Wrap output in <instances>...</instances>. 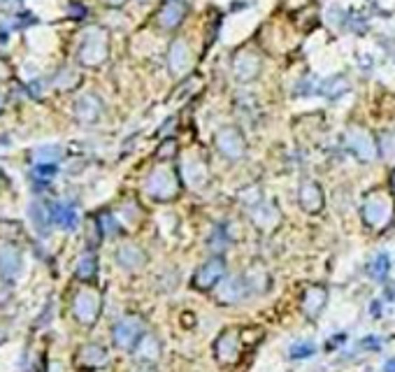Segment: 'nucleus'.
Returning <instances> with one entry per match:
<instances>
[{
  "instance_id": "obj_1",
  "label": "nucleus",
  "mask_w": 395,
  "mask_h": 372,
  "mask_svg": "<svg viewBox=\"0 0 395 372\" xmlns=\"http://www.w3.org/2000/svg\"><path fill=\"white\" fill-rule=\"evenodd\" d=\"M109 56V33L102 26H89L79 38L77 61L86 68H100Z\"/></svg>"
},
{
  "instance_id": "obj_2",
  "label": "nucleus",
  "mask_w": 395,
  "mask_h": 372,
  "mask_svg": "<svg viewBox=\"0 0 395 372\" xmlns=\"http://www.w3.org/2000/svg\"><path fill=\"white\" fill-rule=\"evenodd\" d=\"M144 188H147V193L151 198L170 200L179 193V177H177V172L167 165L156 167V170L147 177V181H144Z\"/></svg>"
},
{
  "instance_id": "obj_3",
  "label": "nucleus",
  "mask_w": 395,
  "mask_h": 372,
  "mask_svg": "<svg viewBox=\"0 0 395 372\" xmlns=\"http://www.w3.org/2000/svg\"><path fill=\"white\" fill-rule=\"evenodd\" d=\"M347 149L361 160H372L377 156V137H372L370 130H365L361 126H349L347 135H345Z\"/></svg>"
},
{
  "instance_id": "obj_4",
  "label": "nucleus",
  "mask_w": 395,
  "mask_h": 372,
  "mask_svg": "<svg viewBox=\"0 0 395 372\" xmlns=\"http://www.w3.org/2000/svg\"><path fill=\"white\" fill-rule=\"evenodd\" d=\"M214 144H216V149L221 151L226 158H230V160L242 158L244 151H247V140H244L242 130L235 128V126L219 128L216 135H214Z\"/></svg>"
},
{
  "instance_id": "obj_5",
  "label": "nucleus",
  "mask_w": 395,
  "mask_h": 372,
  "mask_svg": "<svg viewBox=\"0 0 395 372\" xmlns=\"http://www.w3.org/2000/svg\"><path fill=\"white\" fill-rule=\"evenodd\" d=\"M261 68H263L261 56L251 52V49H242V52H237L235 58H233V75L242 84L254 82L261 75Z\"/></svg>"
},
{
  "instance_id": "obj_6",
  "label": "nucleus",
  "mask_w": 395,
  "mask_h": 372,
  "mask_svg": "<svg viewBox=\"0 0 395 372\" xmlns=\"http://www.w3.org/2000/svg\"><path fill=\"white\" fill-rule=\"evenodd\" d=\"M186 12H188V5L184 0H165L156 12V24L163 28V31H174V28H179L184 24Z\"/></svg>"
},
{
  "instance_id": "obj_7",
  "label": "nucleus",
  "mask_w": 395,
  "mask_h": 372,
  "mask_svg": "<svg viewBox=\"0 0 395 372\" xmlns=\"http://www.w3.org/2000/svg\"><path fill=\"white\" fill-rule=\"evenodd\" d=\"M363 216L372 228H382V226H386V221L391 219V200L382 193L370 195V198L365 200Z\"/></svg>"
},
{
  "instance_id": "obj_8",
  "label": "nucleus",
  "mask_w": 395,
  "mask_h": 372,
  "mask_svg": "<svg viewBox=\"0 0 395 372\" xmlns=\"http://www.w3.org/2000/svg\"><path fill=\"white\" fill-rule=\"evenodd\" d=\"M102 112H105V105H102V100L96 96V93H84V96H79L75 100V116L77 121L82 123H96Z\"/></svg>"
},
{
  "instance_id": "obj_9",
  "label": "nucleus",
  "mask_w": 395,
  "mask_h": 372,
  "mask_svg": "<svg viewBox=\"0 0 395 372\" xmlns=\"http://www.w3.org/2000/svg\"><path fill=\"white\" fill-rule=\"evenodd\" d=\"M191 63H193V56H191V49L184 40H174L172 47H170V54H167V65H170V70L174 75H186L188 70H191Z\"/></svg>"
},
{
  "instance_id": "obj_10",
  "label": "nucleus",
  "mask_w": 395,
  "mask_h": 372,
  "mask_svg": "<svg viewBox=\"0 0 395 372\" xmlns=\"http://www.w3.org/2000/svg\"><path fill=\"white\" fill-rule=\"evenodd\" d=\"M298 198H300L303 209L310 214H317V212H321V207H324V191H321V186L317 181H305V184L300 186Z\"/></svg>"
},
{
  "instance_id": "obj_11",
  "label": "nucleus",
  "mask_w": 395,
  "mask_h": 372,
  "mask_svg": "<svg viewBox=\"0 0 395 372\" xmlns=\"http://www.w3.org/2000/svg\"><path fill=\"white\" fill-rule=\"evenodd\" d=\"M221 275H223V261L214 259V261H207V263H205L200 270H198L195 282H200L202 277H207V280L202 282V287H200V289H205V287H212V284H216L219 277H221Z\"/></svg>"
},
{
  "instance_id": "obj_12",
  "label": "nucleus",
  "mask_w": 395,
  "mask_h": 372,
  "mask_svg": "<svg viewBox=\"0 0 395 372\" xmlns=\"http://www.w3.org/2000/svg\"><path fill=\"white\" fill-rule=\"evenodd\" d=\"M377 147L386 163L395 165V130H382L377 135Z\"/></svg>"
},
{
  "instance_id": "obj_13",
  "label": "nucleus",
  "mask_w": 395,
  "mask_h": 372,
  "mask_svg": "<svg viewBox=\"0 0 395 372\" xmlns=\"http://www.w3.org/2000/svg\"><path fill=\"white\" fill-rule=\"evenodd\" d=\"M184 172H186L188 181H191V184H195V186L207 181V165H205L202 160L195 158V156L184 160Z\"/></svg>"
},
{
  "instance_id": "obj_14",
  "label": "nucleus",
  "mask_w": 395,
  "mask_h": 372,
  "mask_svg": "<svg viewBox=\"0 0 395 372\" xmlns=\"http://www.w3.org/2000/svg\"><path fill=\"white\" fill-rule=\"evenodd\" d=\"M28 21L33 24V17H14V14H0V40H5L7 33L17 31V28L26 26Z\"/></svg>"
},
{
  "instance_id": "obj_15",
  "label": "nucleus",
  "mask_w": 395,
  "mask_h": 372,
  "mask_svg": "<svg viewBox=\"0 0 395 372\" xmlns=\"http://www.w3.org/2000/svg\"><path fill=\"white\" fill-rule=\"evenodd\" d=\"M54 84H56L61 91H65V89H75V86L79 84V75H77V72L72 70V68H65V70H61V72L56 75Z\"/></svg>"
},
{
  "instance_id": "obj_16",
  "label": "nucleus",
  "mask_w": 395,
  "mask_h": 372,
  "mask_svg": "<svg viewBox=\"0 0 395 372\" xmlns=\"http://www.w3.org/2000/svg\"><path fill=\"white\" fill-rule=\"evenodd\" d=\"M58 158H61V147H56V144H51V147H40L35 151V160H38V163H54Z\"/></svg>"
},
{
  "instance_id": "obj_17",
  "label": "nucleus",
  "mask_w": 395,
  "mask_h": 372,
  "mask_svg": "<svg viewBox=\"0 0 395 372\" xmlns=\"http://www.w3.org/2000/svg\"><path fill=\"white\" fill-rule=\"evenodd\" d=\"M56 219H58V223H61L63 228H72V226H75V221H77L75 209L65 207V205H58L56 207Z\"/></svg>"
},
{
  "instance_id": "obj_18",
  "label": "nucleus",
  "mask_w": 395,
  "mask_h": 372,
  "mask_svg": "<svg viewBox=\"0 0 395 372\" xmlns=\"http://www.w3.org/2000/svg\"><path fill=\"white\" fill-rule=\"evenodd\" d=\"M177 154V142L174 140H165L163 144H160V151H158V156L160 158H165V156H174Z\"/></svg>"
},
{
  "instance_id": "obj_19",
  "label": "nucleus",
  "mask_w": 395,
  "mask_h": 372,
  "mask_svg": "<svg viewBox=\"0 0 395 372\" xmlns=\"http://www.w3.org/2000/svg\"><path fill=\"white\" fill-rule=\"evenodd\" d=\"M10 75H12V68L7 65V61L0 58V79H10Z\"/></svg>"
},
{
  "instance_id": "obj_20",
  "label": "nucleus",
  "mask_w": 395,
  "mask_h": 372,
  "mask_svg": "<svg viewBox=\"0 0 395 372\" xmlns=\"http://www.w3.org/2000/svg\"><path fill=\"white\" fill-rule=\"evenodd\" d=\"M102 3L109 5V7H123V5L128 3V0H102Z\"/></svg>"
},
{
  "instance_id": "obj_21",
  "label": "nucleus",
  "mask_w": 395,
  "mask_h": 372,
  "mask_svg": "<svg viewBox=\"0 0 395 372\" xmlns=\"http://www.w3.org/2000/svg\"><path fill=\"white\" fill-rule=\"evenodd\" d=\"M12 3L19 7V5H21V0H0V5H7V7H12Z\"/></svg>"
},
{
  "instance_id": "obj_22",
  "label": "nucleus",
  "mask_w": 395,
  "mask_h": 372,
  "mask_svg": "<svg viewBox=\"0 0 395 372\" xmlns=\"http://www.w3.org/2000/svg\"><path fill=\"white\" fill-rule=\"evenodd\" d=\"M3 107H5V96L0 93V112H3Z\"/></svg>"
},
{
  "instance_id": "obj_23",
  "label": "nucleus",
  "mask_w": 395,
  "mask_h": 372,
  "mask_svg": "<svg viewBox=\"0 0 395 372\" xmlns=\"http://www.w3.org/2000/svg\"><path fill=\"white\" fill-rule=\"evenodd\" d=\"M391 186H393V193H395V170H393V174H391Z\"/></svg>"
},
{
  "instance_id": "obj_24",
  "label": "nucleus",
  "mask_w": 395,
  "mask_h": 372,
  "mask_svg": "<svg viewBox=\"0 0 395 372\" xmlns=\"http://www.w3.org/2000/svg\"><path fill=\"white\" fill-rule=\"evenodd\" d=\"M0 179H3V172H0Z\"/></svg>"
},
{
  "instance_id": "obj_25",
  "label": "nucleus",
  "mask_w": 395,
  "mask_h": 372,
  "mask_svg": "<svg viewBox=\"0 0 395 372\" xmlns=\"http://www.w3.org/2000/svg\"><path fill=\"white\" fill-rule=\"evenodd\" d=\"M140 3H147V0H140Z\"/></svg>"
}]
</instances>
